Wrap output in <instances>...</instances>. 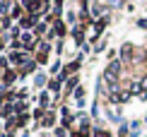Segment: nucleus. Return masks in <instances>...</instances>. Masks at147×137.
<instances>
[]
</instances>
